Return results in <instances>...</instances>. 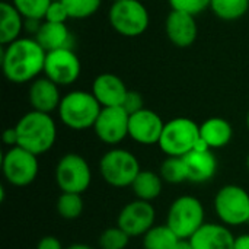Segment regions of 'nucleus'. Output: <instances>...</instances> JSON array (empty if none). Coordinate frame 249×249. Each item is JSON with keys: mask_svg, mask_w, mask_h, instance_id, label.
I'll return each mask as SVG.
<instances>
[{"mask_svg": "<svg viewBox=\"0 0 249 249\" xmlns=\"http://www.w3.org/2000/svg\"><path fill=\"white\" fill-rule=\"evenodd\" d=\"M45 57L47 51L35 38H19L3 47L1 69L12 83L34 82L39 73H44Z\"/></svg>", "mask_w": 249, "mask_h": 249, "instance_id": "1", "label": "nucleus"}, {"mask_svg": "<svg viewBox=\"0 0 249 249\" xmlns=\"http://www.w3.org/2000/svg\"><path fill=\"white\" fill-rule=\"evenodd\" d=\"M15 128L18 131V146L35 156L50 152L55 144L57 125L51 114L32 109L19 118Z\"/></svg>", "mask_w": 249, "mask_h": 249, "instance_id": "2", "label": "nucleus"}, {"mask_svg": "<svg viewBox=\"0 0 249 249\" xmlns=\"http://www.w3.org/2000/svg\"><path fill=\"white\" fill-rule=\"evenodd\" d=\"M101 109L102 107L92 92L71 90L61 98L57 111L60 121L67 128L82 131L93 128L101 114Z\"/></svg>", "mask_w": 249, "mask_h": 249, "instance_id": "3", "label": "nucleus"}, {"mask_svg": "<svg viewBox=\"0 0 249 249\" xmlns=\"http://www.w3.org/2000/svg\"><path fill=\"white\" fill-rule=\"evenodd\" d=\"M204 220V206L194 196H181L175 198L166 214V225L182 241H190L206 223Z\"/></svg>", "mask_w": 249, "mask_h": 249, "instance_id": "4", "label": "nucleus"}, {"mask_svg": "<svg viewBox=\"0 0 249 249\" xmlns=\"http://www.w3.org/2000/svg\"><path fill=\"white\" fill-rule=\"evenodd\" d=\"M200 142V125L187 117H177L165 123L159 149L166 156L184 158Z\"/></svg>", "mask_w": 249, "mask_h": 249, "instance_id": "5", "label": "nucleus"}, {"mask_svg": "<svg viewBox=\"0 0 249 249\" xmlns=\"http://www.w3.org/2000/svg\"><path fill=\"white\" fill-rule=\"evenodd\" d=\"M140 171V162L134 153L121 147L105 152L99 160V174L102 179L114 188L131 187Z\"/></svg>", "mask_w": 249, "mask_h": 249, "instance_id": "6", "label": "nucleus"}, {"mask_svg": "<svg viewBox=\"0 0 249 249\" xmlns=\"http://www.w3.org/2000/svg\"><path fill=\"white\" fill-rule=\"evenodd\" d=\"M213 207L220 223L228 228L249 223V193L241 185L228 184L219 188Z\"/></svg>", "mask_w": 249, "mask_h": 249, "instance_id": "7", "label": "nucleus"}, {"mask_svg": "<svg viewBox=\"0 0 249 249\" xmlns=\"http://www.w3.org/2000/svg\"><path fill=\"white\" fill-rule=\"evenodd\" d=\"M108 18L114 31L127 38H136L144 34L150 22L149 12L140 0L114 1Z\"/></svg>", "mask_w": 249, "mask_h": 249, "instance_id": "8", "label": "nucleus"}, {"mask_svg": "<svg viewBox=\"0 0 249 249\" xmlns=\"http://www.w3.org/2000/svg\"><path fill=\"white\" fill-rule=\"evenodd\" d=\"M54 178L61 193L83 194L92 184V169L82 155L66 153L55 165Z\"/></svg>", "mask_w": 249, "mask_h": 249, "instance_id": "9", "label": "nucleus"}, {"mask_svg": "<svg viewBox=\"0 0 249 249\" xmlns=\"http://www.w3.org/2000/svg\"><path fill=\"white\" fill-rule=\"evenodd\" d=\"M1 172L7 184L18 188L28 187L38 177V156L19 146L9 147L1 158Z\"/></svg>", "mask_w": 249, "mask_h": 249, "instance_id": "10", "label": "nucleus"}, {"mask_svg": "<svg viewBox=\"0 0 249 249\" xmlns=\"http://www.w3.org/2000/svg\"><path fill=\"white\" fill-rule=\"evenodd\" d=\"M82 71L79 57L71 48H60L47 53L44 74L58 86H69L74 83Z\"/></svg>", "mask_w": 249, "mask_h": 249, "instance_id": "11", "label": "nucleus"}, {"mask_svg": "<svg viewBox=\"0 0 249 249\" xmlns=\"http://www.w3.org/2000/svg\"><path fill=\"white\" fill-rule=\"evenodd\" d=\"M156 210L152 203L143 200H133L127 203L117 217V226L123 229L130 238L143 236L155 226Z\"/></svg>", "mask_w": 249, "mask_h": 249, "instance_id": "12", "label": "nucleus"}, {"mask_svg": "<svg viewBox=\"0 0 249 249\" xmlns=\"http://www.w3.org/2000/svg\"><path fill=\"white\" fill-rule=\"evenodd\" d=\"M128 121L130 115L123 107L102 108L93 131L102 143L115 146L128 137Z\"/></svg>", "mask_w": 249, "mask_h": 249, "instance_id": "13", "label": "nucleus"}, {"mask_svg": "<svg viewBox=\"0 0 249 249\" xmlns=\"http://www.w3.org/2000/svg\"><path fill=\"white\" fill-rule=\"evenodd\" d=\"M165 123L160 115L152 109L143 108L130 115L128 137L139 144L152 146L158 144L163 131Z\"/></svg>", "mask_w": 249, "mask_h": 249, "instance_id": "14", "label": "nucleus"}, {"mask_svg": "<svg viewBox=\"0 0 249 249\" xmlns=\"http://www.w3.org/2000/svg\"><path fill=\"white\" fill-rule=\"evenodd\" d=\"M165 31L175 47L188 48L196 42L198 35L196 16L179 10H171L165 22Z\"/></svg>", "mask_w": 249, "mask_h": 249, "instance_id": "15", "label": "nucleus"}, {"mask_svg": "<svg viewBox=\"0 0 249 249\" xmlns=\"http://www.w3.org/2000/svg\"><path fill=\"white\" fill-rule=\"evenodd\" d=\"M187 181L193 184H204L214 178L217 172V159L210 149H194L184 158Z\"/></svg>", "mask_w": 249, "mask_h": 249, "instance_id": "16", "label": "nucleus"}, {"mask_svg": "<svg viewBox=\"0 0 249 249\" xmlns=\"http://www.w3.org/2000/svg\"><path fill=\"white\" fill-rule=\"evenodd\" d=\"M90 92L98 99L102 108H109L123 107L128 89L125 83L121 80V77H118L117 74L102 73L95 77Z\"/></svg>", "mask_w": 249, "mask_h": 249, "instance_id": "17", "label": "nucleus"}, {"mask_svg": "<svg viewBox=\"0 0 249 249\" xmlns=\"http://www.w3.org/2000/svg\"><path fill=\"white\" fill-rule=\"evenodd\" d=\"M28 98L34 111L51 114L53 111L58 109L63 96L60 95L58 85L48 77H38L31 83Z\"/></svg>", "mask_w": 249, "mask_h": 249, "instance_id": "18", "label": "nucleus"}, {"mask_svg": "<svg viewBox=\"0 0 249 249\" xmlns=\"http://www.w3.org/2000/svg\"><path fill=\"white\" fill-rule=\"evenodd\" d=\"M235 238L223 223H204L190 239L193 249H233Z\"/></svg>", "mask_w": 249, "mask_h": 249, "instance_id": "19", "label": "nucleus"}, {"mask_svg": "<svg viewBox=\"0 0 249 249\" xmlns=\"http://www.w3.org/2000/svg\"><path fill=\"white\" fill-rule=\"evenodd\" d=\"M200 137L209 149H223L233 139V127L222 117H212L200 124Z\"/></svg>", "mask_w": 249, "mask_h": 249, "instance_id": "20", "label": "nucleus"}, {"mask_svg": "<svg viewBox=\"0 0 249 249\" xmlns=\"http://www.w3.org/2000/svg\"><path fill=\"white\" fill-rule=\"evenodd\" d=\"M35 39L47 53L70 48V32L66 23L42 22L35 32Z\"/></svg>", "mask_w": 249, "mask_h": 249, "instance_id": "21", "label": "nucleus"}, {"mask_svg": "<svg viewBox=\"0 0 249 249\" xmlns=\"http://www.w3.org/2000/svg\"><path fill=\"white\" fill-rule=\"evenodd\" d=\"M23 20L26 19L12 3H0V44L3 47L20 38Z\"/></svg>", "mask_w": 249, "mask_h": 249, "instance_id": "22", "label": "nucleus"}, {"mask_svg": "<svg viewBox=\"0 0 249 249\" xmlns=\"http://www.w3.org/2000/svg\"><path fill=\"white\" fill-rule=\"evenodd\" d=\"M163 179L158 172L142 169L131 184V190L136 196V198L143 201H155L163 190Z\"/></svg>", "mask_w": 249, "mask_h": 249, "instance_id": "23", "label": "nucleus"}, {"mask_svg": "<svg viewBox=\"0 0 249 249\" xmlns=\"http://www.w3.org/2000/svg\"><path fill=\"white\" fill-rule=\"evenodd\" d=\"M181 239L174 233V231L165 225H155L143 235L144 249H174Z\"/></svg>", "mask_w": 249, "mask_h": 249, "instance_id": "24", "label": "nucleus"}, {"mask_svg": "<svg viewBox=\"0 0 249 249\" xmlns=\"http://www.w3.org/2000/svg\"><path fill=\"white\" fill-rule=\"evenodd\" d=\"M210 9L222 20H236L248 12L249 0H212Z\"/></svg>", "mask_w": 249, "mask_h": 249, "instance_id": "25", "label": "nucleus"}, {"mask_svg": "<svg viewBox=\"0 0 249 249\" xmlns=\"http://www.w3.org/2000/svg\"><path fill=\"white\" fill-rule=\"evenodd\" d=\"M55 209H57V213L61 219H66V220L79 219L83 213V209H85L82 194L61 193L57 198Z\"/></svg>", "mask_w": 249, "mask_h": 249, "instance_id": "26", "label": "nucleus"}, {"mask_svg": "<svg viewBox=\"0 0 249 249\" xmlns=\"http://www.w3.org/2000/svg\"><path fill=\"white\" fill-rule=\"evenodd\" d=\"M159 175L166 184H181L187 181V171L182 158L166 156V159L160 163Z\"/></svg>", "mask_w": 249, "mask_h": 249, "instance_id": "27", "label": "nucleus"}, {"mask_svg": "<svg viewBox=\"0 0 249 249\" xmlns=\"http://www.w3.org/2000/svg\"><path fill=\"white\" fill-rule=\"evenodd\" d=\"M53 0H12V4L26 20H42Z\"/></svg>", "mask_w": 249, "mask_h": 249, "instance_id": "28", "label": "nucleus"}, {"mask_svg": "<svg viewBox=\"0 0 249 249\" xmlns=\"http://www.w3.org/2000/svg\"><path fill=\"white\" fill-rule=\"evenodd\" d=\"M70 15V19H86L95 15L102 0H61Z\"/></svg>", "mask_w": 249, "mask_h": 249, "instance_id": "29", "label": "nucleus"}, {"mask_svg": "<svg viewBox=\"0 0 249 249\" xmlns=\"http://www.w3.org/2000/svg\"><path fill=\"white\" fill-rule=\"evenodd\" d=\"M98 244L101 249H125L130 244V236L118 226H114L101 233Z\"/></svg>", "mask_w": 249, "mask_h": 249, "instance_id": "30", "label": "nucleus"}, {"mask_svg": "<svg viewBox=\"0 0 249 249\" xmlns=\"http://www.w3.org/2000/svg\"><path fill=\"white\" fill-rule=\"evenodd\" d=\"M212 0H169L172 10H179L197 16L210 7Z\"/></svg>", "mask_w": 249, "mask_h": 249, "instance_id": "31", "label": "nucleus"}, {"mask_svg": "<svg viewBox=\"0 0 249 249\" xmlns=\"http://www.w3.org/2000/svg\"><path fill=\"white\" fill-rule=\"evenodd\" d=\"M70 19V15L61 0H53L47 13H45V22L53 23H66Z\"/></svg>", "mask_w": 249, "mask_h": 249, "instance_id": "32", "label": "nucleus"}, {"mask_svg": "<svg viewBox=\"0 0 249 249\" xmlns=\"http://www.w3.org/2000/svg\"><path fill=\"white\" fill-rule=\"evenodd\" d=\"M123 108L128 112V115H131L134 112H139L140 109L144 108V105H143V96L139 92H136V90H128L125 99H124Z\"/></svg>", "mask_w": 249, "mask_h": 249, "instance_id": "33", "label": "nucleus"}, {"mask_svg": "<svg viewBox=\"0 0 249 249\" xmlns=\"http://www.w3.org/2000/svg\"><path fill=\"white\" fill-rule=\"evenodd\" d=\"M35 249H64V248H63L61 242L58 241V238L48 235V236H44V238H41V239H39V242L36 244V248Z\"/></svg>", "mask_w": 249, "mask_h": 249, "instance_id": "34", "label": "nucleus"}, {"mask_svg": "<svg viewBox=\"0 0 249 249\" xmlns=\"http://www.w3.org/2000/svg\"><path fill=\"white\" fill-rule=\"evenodd\" d=\"M3 143L9 147H15L18 146V131L15 127L6 128L3 133Z\"/></svg>", "mask_w": 249, "mask_h": 249, "instance_id": "35", "label": "nucleus"}, {"mask_svg": "<svg viewBox=\"0 0 249 249\" xmlns=\"http://www.w3.org/2000/svg\"><path fill=\"white\" fill-rule=\"evenodd\" d=\"M233 249H249V233H242L236 236Z\"/></svg>", "mask_w": 249, "mask_h": 249, "instance_id": "36", "label": "nucleus"}, {"mask_svg": "<svg viewBox=\"0 0 249 249\" xmlns=\"http://www.w3.org/2000/svg\"><path fill=\"white\" fill-rule=\"evenodd\" d=\"M174 249H193V247H191V244H190V241H179L177 245H175V248Z\"/></svg>", "mask_w": 249, "mask_h": 249, "instance_id": "37", "label": "nucleus"}, {"mask_svg": "<svg viewBox=\"0 0 249 249\" xmlns=\"http://www.w3.org/2000/svg\"><path fill=\"white\" fill-rule=\"evenodd\" d=\"M64 249H93L90 245H86V244H71L69 245L67 248Z\"/></svg>", "mask_w": 249, "mask_h": 249, "instance_id": "38", "label": "nucleus"}, {"mask_svg": "<svg viewBox=\"0 0 249 249\" xmlns=\"http://www.w3.org/2000/svg\"><path fill=\"white\" fill-rule=\"evenodd\" d=\"M247 169H248V172H249V153H248V156H247Z\"/></svg>", "mask_w": 249, "mask_h": 249, "instance_id": "39", "label": "nucleus"}, {"mask_svg": "<svg viewBox=\"0 0 249 249\" xmlns=\"http://www.w3.org/2000/svg\"><path fill=\"white\" fill-rule=\"evenodd\" d=\"M247 127H248V130H249V112H248V115H247Z\"/></svg>", "mask_w": 249, "mask_h": 249, "instance_id": "40", "label": "nucleus"}, {"mask_svg": "<svg viewBox=\"0 0 249 249\" xmlns=\"http://www.w3.org/2000/svg\"><path fill=\"white\" fill-rule=\"evenodd\" d=\"M112 1H121V0H112Z\"/></svg>", "mask_w": 249, "mask_h": 249, "instance_id": "41", "label": "nucleus"}]
</instances>
